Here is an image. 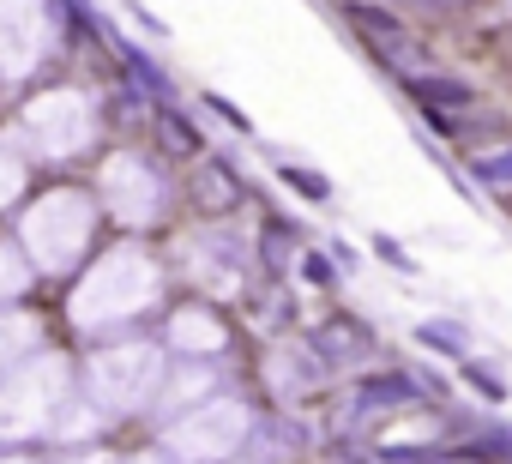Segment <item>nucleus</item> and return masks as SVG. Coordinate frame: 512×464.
Returning <instances> with one entry per match:
<instances>
[{
    "instance_id": "20e7f679",
    "label": "nucleus",
    "mask_w": 512,
    "mask_h": 464,
    "mask_svg": "<svg viewBox=\"0 0 512 464\" xmlns=\"http://www.w3.org/2000/svg\"><path fill=\"white\" fill-rule=\"evenodd\" d=\"M476 181H488V187H512V151L482 157V163H476Z\"/></svg>"
},
{
    "instance_id": "39448f33",
    "label": "nucleus",
    "mask_w": 512,
    "mask_h": 464,
    "mask_svg": "<svg viewBox=\"0 0 512 464\" xmlns=\"http://www.w3.org/2000/svg\"><path fill=\"white\" fill-rule=\"evenodd\" d=\"M464 374H470V386H476V392H482V398H506V386H500V374H488V368H482V362H470V368H464Z\"/></svg>"
},
{
    "instance_id": "f03ea898",
    "label": "nucleus",
    "mask_w": 512,
    "mask_h": 464,
    "mask_svg": "<svg viewBox=\"0 0 512 464\" xmlns=\"http://www.w3.org/2000/svg\"><path fill=\"white\" fill-rule=\"evenodd\" d=\"M410 398H416V380H410V374H374V380L362 386V404H374V410H380V404L392 410V404H410Z\"/></svg>"
},
{
    "instance_id": "0eeeda50",
    "label": "nucleus",
    "mask_w": 512,
    "mask_h": 464,
    "mask_svg": "<svg viewBox=\"0 0 512 464\" xmlns=\"http://www.w3.org/2000/svg\"><path fill=\"white\" fill-rule=\"evenodd\" d=\"M506 205H512V199H506Z\"/></svg>"
},
{
    "instance_id": "7ed1b4c3",
    "label": "nucleus",
    "mask_w": 512,
    "mask_h": 464,
    "mask_svg": "<svg viewBox=\"0 0 512 464\" xmlns=\"http://www.w3.org/2000/svg\"><path fill=\"white\" fill-rule=\"evenodd\" d=\"M422 344H428V350H440V356H458V350H464V332H458V326H434V320H428V326H422Z\"/></svg>"
},
{
    "instance_id": "423d86ee",
    "label": "nucleus",
    "mask_w": 512,
    "mask_h": 464,
    "mask_svg": "<svg viewBox=\"0 0 512 464\" xmlns=\"http://www.w3.org/2000/svg\"><path fill=\"white\" fill-rule=\"evenodd\" d=\"M290 181H296L308 199H326V181H320V175H308V169H290Z\"/></svg>"
},
{
    "instance_id": "f257e3e1",
    "label": "nucleus",
    "mask_w": 512,
    "mask_h": 464,
    "mask_svg": "<svg viewBox=\"0 0 512 464\" xmlns=\"http://www.w3.org/2000/svg\"><path fill=\"white\" fill-rule=\"evenodd\" d=\"M410 97H416L428 115H440V109H470V103H476V91H470L464 79H446V73H416V79H410Z\"/></svg>"
}]
</instances>
